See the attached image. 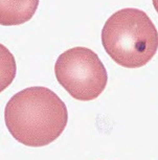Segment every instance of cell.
Listing matches in <instances>:
<instances>
[{"instance_id": "cell-3", "label": "cell", "mask_w": 158, "mask_h": 160, "mask_svg": "<svg viewBox=\"0 0 158 160\" xmlns=\"http://www.w3.org/2000/svg\"><path fill=\"white\" fill-rule=\"evenodd\" d=\"M57 81L72 98L89 102L105 90L108 74L99 56L87 47H74L61 53L54 64Z\"/></svg>"}, {"instance_id": "cell-1", "label": "cell", "mask_w": 158, "mask_h": 160, "mask_svg": "<svg viewBox=\"0 0 158 160\" xmlns=\"http://www.w3.org/2000/svg\"><path fill=\"white\" fill-rule=\"evenodd\" d=\"M5 125L23 146H48L61 136L68 122L65 102L53 90L42 86L23 89L8 102Z\"/></svg>"}, {"instance_id": "cell-2", "label": "cell", "mask_w": 158, "mask_h": 160, "mask_svg": "<svg viewBox=\"0 0 158 160\" xmlns=\"http://www.w3.org/2000/svg\"><path fill=\"white\" fill-rule=\"evenodd\" d=\"M102 44L109 57L125 68L147 65L158 49L156 26L144 11L127 8L115 12L102 29Z\"/></svg>"}, {"instance_id": "cell-5", "label": "cell", "mask_w": 158, "mask_h": 160, "mask_svg": "<svg viewBox=\"0 0 158 160\" xmlns=\"http://www.w3.org/2000/svg\"><path fill=\"white\" fill-rule=\"evenodd\" d=\"M152 2H153L154 8H155V10H156L157 14H158V0H152Z\"/></svg>"}, {"instance_id": "cell-4", "label": "cell", "mask_w": 158, "mask_h": 160, "mask_svg": "<svg viewBox=\"0 0 158 160\" xmlns=\"http://www.w3.org/2000/svg\"><path fill=\"white\" fill-rule=\"evenodd\" d=\"M40 0H0V24L20 25L35 15Z\"/></svg>"}]
</instances>
